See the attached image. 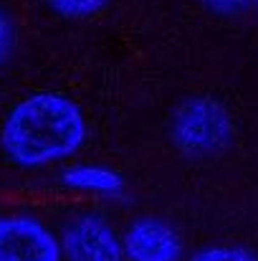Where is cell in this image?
Returning <instances> with one entry per match:
<instances>
[{"mask_svg": "<svg viewBox=\"0 0 258 261\" xmlns=\"http://www.w3.org/2000/svg\"><path fill=\"white\" fill-rule=\"evenodd\" d=\"M86 140L81 109L61 94H33L18 101L3 122L0 145L20 168H41L74 155Z\"/></svg>", "mask_w": 258, "mask_h": 261, "instance_id": "cell-1", "label": "cell"}, {"mask_svg": "<svg viewBox=\"0 0 258 261\" xmlns=\"http://www.w3.org/2000/svg\"><path fill=\"white\" fill-rule=\"evenodd\" d=\"M172 142L187 155H213L231 142L233 122L223 104L213 99H190L185 101L170 124Z\"/></svg>", "mask_w": 258, "mask_h": 261, "instance_id": "cell-2", "label": "cell"}, {"mask_svg": "<svg viewBox=\"0 0 258 261\" xmlns=\"http://www.w3.org/2000/svg\"><path fill=\"white\" fill-rule=\"evenodd\" d=\"M0 261H61V246L43 223L10 216L0 218Z\"/></svg>", "mask_w": 258, "mask_h": 261, "instance_id": "cell-3", "label": "cell"}, {"mask_svg": "<svg viewBox=\"0 0 258 261\" xmlns=\"http://www.w3.org/2000/svg\"><path fill=\"white\" fill-rule=\"evenodd\" d=\"M61 251L69 261H122L124 249L114 231L94 216L74 221L64 231Z\"/></svg>", "mask_w": 258, "mask_h": 261, "instance_id": "cell-4", "label": "cell"}, {"mask_svg": "<svg viewBox=\"0 0 258 261\" xmlns=\"http://www.w3.org/2000/svg\"><path fill=\"white\" fill-rule=\"evenodd\" d=\"M124 256L129 261H180L182 239L157 218H139L124 233Z\"/></svg>", "mask_w": 258, "mask_h": 261, "instance_id": "cell-5", "label": "cell"}, {"mask_svg": "<svg viewBox=\"0 0 258 261\" xmlns=\"http://www.w3.org/2000/svg\"><path fill=\"white\" fill-rule=\"evenodd\" d=\"M64 182L76 190H94V193H119L122 177L99 165H79L64 175Z\"/></svg>", "mask_w": 258, "mask_h": 261, "instance_id": "cell-6", "label": "cell"}, {"mask_svg": "<svg viewBox=\"0 0 258 261\" xmlns=\"http://www.w3.org/2000/svg\"><path fill=\"white\" fill-rule=\"evenodd\" d=\"M46 5L64 18H89L99 13L106 0H46Z\"/></svg>", "mask_w": 258, "mask_h": 261, "instance_id": "cell-7", "label": "cell"}, {"mask_svg": "<svg viewBox=\"0 0 258 261\" xmlns=\"http://www.w3.org/2000/svg\"><path fill=\"white\" fill-rule=\"evenodd\" d=\"M190 261H258V256L243 246H208L200 249Z\"/></svg>", "mask_w": 258, "mask_h": 261, "instance_id": "cell-8", "label": "cell"}, {"mask_svg": "<svg viewBox=\"0 0 258 261\" xmlns=\"http://www.w3.org/2000/svg\"><path fill=\"white\" fill-rule=\"evenodd\" d=\"M200 3L218 15H243L251 10V5H256V0H200Z\"/></svg>", "mask_w": 258, "mask_h": 261, "instance_id": "cell-9", "label": "cell"}, {"mask_svg": "<svg viewBox=\"0 0 258 261\" xmlns=\"http://www.w3.org/2000/svg\"><path fill=\"white\" fill-rule=\"evenodd\" d=\"M10 48H13V25L5 10L0 8V64H5V59L10 56Z\"/></svg>", "mask_w": 258, "mask_h": 261, "instance_id": "cell-10", "label": "cell"}]
</instances>
